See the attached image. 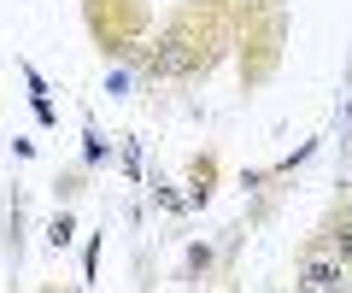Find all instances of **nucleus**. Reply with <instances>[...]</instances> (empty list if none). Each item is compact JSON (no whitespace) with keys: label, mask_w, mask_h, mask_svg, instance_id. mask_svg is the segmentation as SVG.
<instances>
[{"label":"nucleus","mask_w":352,"mask_h":293,"mask_svg":"<svg viewBox=\"0 0 352 293\" xmlns=\"http://www.w3.org/2000/svg\"><path fill=\"white\" fill-rule=\"evenodd\" d=\"M153 71H159V77H182V71H194V47H188V36H164L159 53H153Z\"/></svg>","instance_id":"f257e3e1"},{"label":"nucleus","mask_w":352,"mask_h":293,"mask_svg":"<svg viewBox=\"0 0 352 293\" xmlns=\"http://www.w3.org/2000/svg\"><path fill=\"white\" fill-rule=\"evenodd\" d=\"M300 293H340V270L329 264V258H311V264H305Z\"/></svg>","instance_id":"f03ea898"}]
</instances>
